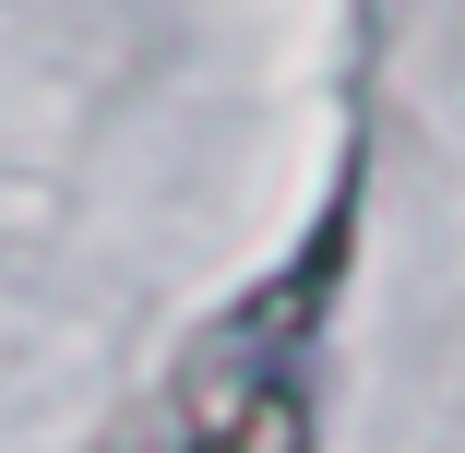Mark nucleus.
Instances as JSON below:
<instances>
[{
    "label": "nucleus",
    "instance_id": "1",
    "mask_svg": "<svg viewBox=\"0 0 465 453\" xmlns=\"http://www.w3.org/2000/svg\"><path fill=\"white\" fill-rule=\"evenodd\" d=\"M299 334L274 322H227L203 346V370L179 382L192 406H179V453H311V394H299Z\"/></svg>",
    "mask_w": 465,
    "mask_h": 453
}]
</instances>
